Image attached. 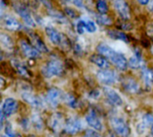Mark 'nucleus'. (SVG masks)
I'll list each match as a JSON object with an SVG mask.
<instances>
[{
  "mask_svg": "<svg viewBox=\"0 0 153 137\" xmlns=\"http://www.w3.org/2000/svg\"><path fill=\"white\" fill-rule=\"evenodd\" d=\"M41 73L46 78L62 76L65 73V66L58 59H50L42 66Z\"/></svg>",
  "mask_w": 153,
  "mask_h": 137,
  "instance_id": "obj_1",
  "label": "nucleus"
},
{
  "mask_svg": "<svg viewBox=\"0 0 153 137\" xmlns=\"http://www.w3.org/2000/svg\"><path fill=\"white\" fill-rule=\"evenodd\" d=\"M110 125L113 131L119 137H129L131 135V128L124 118L114 116L110 118Z\"/></svg>",
  "mask_w": 153,
  "mask_h": 137,
  "instance_id": "obj_2",
  "label": "nucleus"
},
{
  "mask_svg": "<svg viewBox=\"0 0 153 137\" xmlns=\"http://www.w3.org/2000/svg\"><path fill=\"white\" fill-rule=\"evenodd\" d=\"M14 12L22 18L23 22L30 28L36 27V21L34 20L29 7L22 3H14L13 4Z\"/></svg>",
  "mask_w": 153,
  "mask_h": 137,
  "instance_id": "obj_3",
  "label": "nucleus"
},
{
  "mask_svg": "<svg viewBox=\"0 0 153 137\" xmlns=\"http://www.w3.org/2000/svg\"><path fill=\"white\" fill-rule=\"evenodd\" d=\"M97 79L99 82L105 86H109L117 83L119 81V74L115 71L109 68L107 69H100L97 72Z\"/></svg>",
  "mask_w": 153,
  "mask_h": 137,
  "instance_id": "obj_4",
  "label": "nucleus"
},
{
  "mask_svg": "<svg viewBox=\"0 0 153 137\" xmlns=\"http://www.w3.org/2000/svg\"><path fill=\"white\" fill-rule=\"evenodd\" d=\"M83 129V123L81 118L77 117H70L65 119L64 128L65 134L69 136H75Z\"/></svg>",
  "mask_w": 153,
  "mask_h": 137,
  "instance_id": "obj_5",
  "label": "nucleus"
},
{
  "mask_svg": "<svg viewBox=\"0 0 153 137\" xmlns=\"http://www.w3.org/2000/svg\"><path fill=\"white\" fill-rule=\"evenodd\" d=\"M45 99H46V102L51 108H56L61 102V101L64 100V94L60 89L56 87H51L48 89Z\"/></svg>",
  "mask_w": 153,
  "mask_h": 137,
  "instance_id": "obj_6",
  "label": "nucleus"
},
{
  "mask_svg": "<svg viewBox=\"0 0 153 137\" xmlns=\"http://www.w3.org/2000/svg\"><path fill=\"white\" fill-rule=\"evenodd\" d=\"M113 5L120 19L125 21L131 19V8L126 0H114Z\"/></svg>",
  "mask_w": 153,
  "mask_h": 137,
  "instance_id": "obj_7",
  "label": "nucleus"
},
{
  "mask_svg": "<svg viewBox=\"0 0 153 137\" xmlns=\"http://www.w3.org/2000/svg\"><path fill=\"white\" fill-rule=\"evenodd\" d=\"M19 47L22 51V53L27 57L30 59H37L40 57L41 52L39 51L32 44H30L28 41L24 39H20L19 40Z\"/></svg>",
  "mask_w": 153,
  "mask_h": 137,
  "instance_id": "obj_8",
  "label": "nucleus"
},
{
  "mask_svg": "<svg viewBox=\"0 0 153 137\" xmlns=\"http://www.w3.org/2000/svg\"><path fill=\"white\" fill-rule=\"evenodd\" d=\"M21 97L23 101L29 104L35 109H40L44 107L43 101L40 97L33 94L30 91H23L21 93Z\"/></svg>",
  "mask_w": 153,
  "mask_h": 137,
  "instance_id": "obj_9",
  "label": "nucleus"
},
{
  "mask_svg": "<svg viewBox=\"0 0 153 137\" xmlns=\"http://www.w3.org/2000/svg\"><path fill=\"white\" fill-rule=\"evenodd\" d=\"M103 93H104V96L109 105L116 107V108L121 107L123 105L124 101H123L122 98L115 90L109 88L108 86H105L103 88Z\"/></svg>",
  "mask_w": 153,
  "mask_h": 137,
  "instance_id": "obj_10",
  "label": "nucleus"
},
{
  "mask_svg": "<svg viewBox=\"0 0 153 137\" xmlns=\"http://www.w3.org/2000/svg\"><path fill=\"white\" fill-rule=\"evenodd\" d=\"M108 60L116 66L117 69L120 71H126L129 67L128 59L126 58V57L123 53L118 52L117 50L112 54V56L108 58Z\"/></svg>",
  "mask_w": 153,
  "mask_h": 137,
  "instance_id": "obj_11",
  "label": "nucleus"
},
{
  "mask_svg": "<svg viewBox=\"0 0 153 137\" xmlns=\"http://www.w3.org/2000/svg\"><path fill=\"white\" fill-rule=\"evenodd\" d=\"M1 22L3 27L9 31H17L22 29V24L13 16L12 15H5L1 16Z\"/></svg>",
  "mask_w": 153,
  "mask_h": 137,
  "instance_id": "obj_12",
  "label": "nucleus"
},
{
  "mask_svg": "<svg viewBox=\"0 0 153 137\" xmlns=\"http://www.w3.org/2000/svg\"><path fill=\"white\" fill-rule=\"evenodd\" d=\"M85 121L88 124L89 127H91L92 129L97 131H101L103 129V125L101 120L100 119L97 112L94 109H90L88 113L85 116Z\"/></svg>",
  "mask_w": 153,
  "mask_h": 137,
  "instance_id": "obj_13",
  "label": "nucleus"
},
{
  "mask_svg": "<svg viewBox=\"0 0 153 137\" xmlns=\"http://www.w3.org/2000/svg\"><path fill=\"white\" fill-rule=\"evenodd\" d=\"M18 109V102L13 98H6L1 108V113L4 114L5 118H8L12 115H13Z\"/></svg>",
  "mask_w": 153,
  "mask_h": 137,
  "instance_id": "obj_14",
  "label": "nucleus"
},
{
  "mask_svg": "<svg viewBox=\"0 0 153 137\" xmlns=\"http://www.w3.org/2000/svg\"><path fill=\"white\" fill-rule=\"evenodd\" d=\"M123 89L130 94H138L141 92V86L133 77H126L121 82Z\"/></svg>",
  "mask_w": 153,
  "mask_h": 137,
  "instance_id": "obj_15",
  "label": "nucleus"
},
{
  "mask_svg": "<svg viewBox=\"0 0 153 137\" xmlns=\"http://www.w3.org/2000/svg\"><path fill=\"white\" fill-rule=\"evenodd\" d=\"M128 66L133 70H143L145 66V60L142 53L138 50L134 52V55L128 59Z\"/></svg>",
  "mask_w": 153,
  "mask_h": 137,
  "instance_id": "obj_16",
  "label": "nucleus"
},
{
  "mask_svg": "<svg viewBox=\"0 0 153 137\" xmlns=\"http://www.w3.org/2000/svg\"><path fill=\"white\" fill-rule=\"evenodd\" d=\"M65 121V119L64 118V116L59 112H56L49 118L48 127L54 133H58L61 129L64 128Z\"/></svg>",
  "mask_w": 153,
  "mask_h": 137,
  "instance_id": "obj_17",
  "label": "nucleus"
},
{
  "mask_svg": "<svg viewBox=\"0 0 153 137\" xmlns=\"http://www.w3.org/2000/svg\"><path fill=\"white\" fill-rule=\"evenodd\" d=\"M45 32H46V35L48 36V38L49 39V40L51 41V43L54 44L55 46H61L65 42L64 35L62 33H60L54 27H50V26L46 27Z\"/></svg>",
  "mask_w": 153,
  "mask_h": 137,
  "instance_id": "obj_18",
  "label": "nucleus"
},
{
  "mask_svg": "<svg viewBox=\"0 0 153 137\" xmlns=\"http://www.w3.org/2000/svg\"><path fill=\"white\" fill-rule=\"evenodd\" d=\"M90 61L100 69H107L110 67V61L101 54H92L90 57Z\"/></svg>",
  "mask_w": 153,
  "mask_h": 137,
  "instance_id": "obj_19",
  "label": "nucleus"
},
{
  "mask_svg": "<svg viewBox=\"0 0 153 137\" xmlns=\"http://www.w3.org/2000/svg\"><path fill=\"white\" fill-rule=\"evenodd\" d=\"M107 35L113 40H119L125 43H129L130 39L129 37L124 31L121 30H115V29H108L107 31Z\"/></svg>",
  "mask_w": 153,
  "mask_h": 137,
  "instance_id": "obj_20",
  "label": "nucleus"
},
{
  "mask_svg": "<svg viewBox=\"0 0 153 137\" xmlns=\"http://www.w3.org/2000/svg\"><path fill=\"white\" fill-rule=\"evenodd\" d=\"M142 80L144 83V87L146 89H152L153 87V69L144 67L141 73Z\"/></svg>",
  "mask_w": 153,
  "mask_h": 137,
  "instance_id": "obj_21",
  "label": "nucleus"
},
{
  "mask_svg": "<svg viewBox=\"0 0 153 137\" xmlns=\"http://www.w3.org/2000/svg\"><path fill=\"white\" fill-rule=\"evenodd\" d=\"M30 41L31 44L41 53H48V48L46 46V44L44 43V41L41 39V38L37 34V33H30Z\"/></svg>",
  "mask_w": 153,
  "mask_h": 137,
  "instance_id": "obj_22",
  "label": "nucleus"
},
{
  "mask_svg": "<svg viewBox=\"0 0 153 137\" xmlns=\"http://www.w3.org/2000/svg\"><path fill=\"white\" fill-rule=\"evenodd\" d=\"M11 64L13 66V67L16 70V72L22 77H25V78H29L30 77V71L28 70L27 66L22 63L21 61H19L18 59H12L11 61Z\"/></svg>",
  "mask_w": 153,
  "mask_h": 137,
  "instance_id": "obj_23",
  "label": "nucleus"
},
{
  "mask_svg": "<svg viewBox=\"0 0 153 137\" xmlns=\"http://www.w3.org/2000/svg\"><path fill=\"white\" fill-rule=\"evenodd\" d=\"M0 42H1V45L3 46V48H5L6 49H13L14 47L13 39L9 35H7L6 33H4V32H2L0 34Z\"/></svg>",
  "mask_w": 153,
  "mask_h": 137,
  "instance_id": "obj_24",
  "label": "nucleus"
},
{
  "mask_svg": "<svg viewBox=\"0 0 153 137\" xmlns=\"http://www.w3.org/2000/svg\"><path fill=\"white\" fill-rule=\"evenodd\" d=\"M95 20L97 22L98 24L100 25H102V26H109L113 23V21L112 19L106 15V14H100V13H98L95 15Z\"/></svg>",
  "mask_w": 153,
  "mask_h": 137,
  "instance_id": "obj_25",
  "label": "nucleus"
},
{
  "mask_svg": "<svg viewBox=\"0 0 153 137\" xmlns=\"http://www.w3.org/2000/svg\"><path fill=\"white\" fill-rule=\"evenodd\" d=\"M63 101L65 102V104L67 106H69L72 109H76L79 106L78 100L72 93H67V94L64 95V100Z\"/></svg>",
  "mask_w": 153,
  "mask_h": 137,
  "instance_id": "obj_26",
  "label": "nucleus"
},
{
  "mask_svg": "<svg viewBox=\"0 0 153 137\" xmlns=\"http://www.w3.org/2000/svg\"><path fill=\"white\" fill-rule=\"evenodd\" d=\"M96 10L98 13L107 14L108 12V4L106 0H97L96 1Z\"/></svg>",
  "mask_w": 153,
  "mask_h": 137,
  "instance_id": "obj_27",
  "label": "nucleus"
},
{
  "mask_svg": "<svg viewBox=\"0 0 153 137\" xmlns=\"http://www.w3.org/2000/svg\"><path fill=\"white\" fill-rule=\"evenodd\" d=\"M31 124L34 126V127L38 130L42 129L43 127V120L41 118V117L38 114V113H34L31 116Z\"/></svg>",
  "mask_w": 153,
  "mask_h": 137,
  "instance_id": "obj_28",
  "label": "nucleus"
},
{
  "mask_svg": "<svg viewBox=\"0 0 153 137\" xmlns=\"http://www.w3.org/2000/svg\"><path fill=\"white\" fill-rule=\"evenodd\" d=\"M83 22H84L85 29H86L87 32L94 33L97 31V25H96L95 22H93L92 20H90V19H83Z\"/></svg>",
  "mask_w": 153,
  "mask_h": 137,
  "instance_id": "obj_29",
  "label": "nucleus"
},
{
  "mask_svg": "<svg viewBox=\"0 0 153 137\" xmlns=\"http://www.w3.org/2000/svg\"><path fill=\"white\" fill-rule=\"evenodd\" d=\"M117 26L121 31H131L133 29V24L131 22H128V21H125L122 19L117 22Z\"/></svg>",
  "mask_w": 153,
  "mask_h": 137,
  "instance_id": "obj_30",
  "label": "nucleus"
},
{
  "mask_svg": "<svg viewBox=\"0 0 153 137\" xmlns=\"http://www.w3.org/2000/svg\"><path fill=\"white\" fill-rule=\"evenodd\" d=\"M4 133L7 136L9 137H21L18 134L15 133V131H13V127L9 122H6V125L4 127Z\"/></svg>",
  "mask_w": 153,
  "mask_h": 137,
  "instance_id": "obj_31",
  "label": "nucleus"
},
{
  "mask_svg": "<svg viewBox=\"0 0 153 137\" xmlns=\"http://www.w3.org/2000/svg\"><path fill=\"white\" fill-rule=\"evenodd\" d=\"M75 29H76V31H77V33H78L79 35H82V34L86 31L85 25H84V22H83V19H80V20L76 22Z\"/></svg>",
  "mask_w": 153,
  "mask_h": 137,
  "instance_id": "obj_32",
  "label": "nucleus"
},
{
  "mask_svg": "<svg viewBox=\"0 0 153 137\" xmlns=\"http://www.w3.org/2000/svg\"><path fill=\"white\" fill-rule=\"evenodd\" d=\"M142 121L147 126V127H152L153 124V114L151 113H146L143 115Z\"/></svg>",
  "mask_w": 153,
  "mask_h": 137,
  "instance_id": "obj_33",
  "label": "nucleus"
},
{
  "mask_svg": "<svg viewBox=\"0 0 153 137\" xmlns=\"http://www.w3.org/2000/svg\"><path fill=\"white\" fill-rule=\"evenodd\" d=\"M64 10H65V13L66 16H68V17H70L72 19H74V18L77 17V13L74 9H72L70 7H65Z\"/></svg>",
  "mask_w": 153,
  "mask_h": 137,
  "instance_id": "obj_34",
  "label": "nucleus"
},
{
  "mask_svg": "<svg viewBox=\"0 0 153 137\" xmlns=\"http://www.w3.org/2000/svg\"><path fill=\"white\" fill-rule=\"evenodd\" d=\"M65 1L71 3V4H74V6H76L77 8H80V9L85 8L83 0H65Z\"/></svg>",
  "mask_w": 153,
  "mask_h": 137,
  "instance_id": "obj_35",
  "label": "nucleus"
},
{
  "mask_svg": "<svg viewBox=\"0 0 153 137\" xmlns=\"http://www.w3.org/2000/svg\"><path fill=\"white\" fill-rule=\"evenodd\" d=\"M82 137H102L98 132L97 130H94V129H91V130H87L83 136Z\"/></svg>",
  "mask_w": 153,
  "mask_h": 137,
  "instance_id": "obj_36",
  "label": "nucleus"
},
{
  "mask_svg": "<svg viewBox=\"0 0 153 137\" xmlns=\"http://www.w3.org/2000/svg\"><path fill=\"white\" fill-rule=\"evenodd\" d=\"M147 127H147L143 121H141L140 123H138V124L136 125V130H137L138 134H140V135L143 134V133L145 132V130H146Z\"/></svg>",
  "mask_w": 153,
  "mask_h": 137,
  "instance_id": "obj_37",
  "label": "nucleus"
},
{
  "mask_svg": "<svg viewBox=\"0 0 153 137\" xmlns=\"http://www.w3.org/2000/svg\"><path fill=\"white\" fill-rule=\"evenodd\" d=\"M21 127H22V129L27 130L30 127V121H29V119H27V118L22 119V121H21Z\"/></svg>",
  "mask_w": 153,
  "mask_h": 137,
  "instance_id": "obj_38",
  "label": "nucleus"
},
{
  "mask_svg": "<svg viewBox=\"0 0 153 137\" xmlns=\"http://www.w3.org/2000/svg\"><path fill=\"white\" fill-rule=\"evenodd\" d=\"M99 96H100V92L97 91V90H94V91H92V92L90 93V97H91V99H93V100L98 99Z\"/></svg>",
  "mask_w": 153,
  "mask_h": 137,
  "instance_id": "obj_39",
  "label": "nucleus"
},
{
  "mask_svg": "<svg viewBox=\"0 0 153 137\" xmlns=\"http://www.w3.org/2000/svg\"><path fill=\"white\" fill-rule=\"evenodd\" d=\"M141 5H148L149 3L152 1V0H136Z\"/></svg>",
  "mask_w": 153,
  "mask_h": 137,
  "instance_id": "obj_40",
  "label": "nucleus"
},
{
  "mask_svg": "<svg viewBox=\"0 0 153 137\" xmlns=\"http://www.w3.org/2000/svg\"><path fill=\"white\" fill-rule=\"evenodd\" d=\"M148 9H149V11H150L151 13H153V0H152V1L149 3V4H148Z\"/></svg>",
  "mask_w": 153,
  "mask_h": 137,
  "instance_id": "obj_41",
  "label": "nucleus"
},
{
  "mask_svg": "<svg viewBox=\"0 0 153 137\" xmlns=\"http://www.w3.org/2000/svg\"><path fill=\"white\" fill-rule=\"evenodd\" d=\"M148 33H149L150 37H152L153 39V25L150 26V29L148 30Z\"/></svg>",
  "mask_w": 153,
  "mask_h": 137,
  "instance_id": "obj_42",
  "label": "nucleus"
},
{
  "mask_svg": "<svg viewBox=\"0 0 153 137\" xmlns=\"http://www.w3.org/2000/svg\"><path fill=\"white\" fill-rule=\"evenodd\" d=\"M106 137H116V133L113 131V132H110V133H108L107 136H106Z\"/></svg>",
  "mask_w": 153,
  "mask_h": 137,
  "instance_id": "obj_43",
  "label": "nucleus"
},
{
  "mask_svg": "<svg viewBox=\"0 0 153 137\" xmlns=\"http://www.w3.org/2000/svg\"><path fill=\"white\" fill-rule=\"evenodd\" d=\"M151 136H153V124L152 126L151 127Z\"/></svg>",
  "mask_w": 153,
  "mask_h": 137,
  "instance_id": "obj_44",
  "label": "nucleus"
},
{
  "mask_svg": "<svg viewBox=\"0 0 153 137\" xmlns=\"http://www.w3.org/2000/svg\"><path fill=\"white\" fill-rule=\"evenodd\" d=\"M151 51H152V53L153 54V45L152 46V48H151Z\"/></svg>",
  "mask_w": 153,
  "mask_h": 137,
  "instance_id": "obj_45",
  "label": "nucleus"
},
{
  "mask_svg": "<svg viewBox=\"0 0 153 137\" xmlns=\"http://www.w3.org/2000/svg\"><path fill=\"white\" fill-rule=\"evenodd\" d=\"M27 137H35L34 136H32V135H30V136H28Z\"/></svg>",
  "mask_w": 153,
  "mask_h": 137,
  "instance_id": "obj_46",
  "label": "nucleus"
},
{
  "mask_svg": "<svg viewBox=\"0 0 153 137\" xmlns=\"http://www.w3.org/2000/svg\"><path fill=\"white\" fill-rule=\"evenodd\" d=\"M2 137H9V136H7L6 135H3V136H2Z\"/></svg>",
  "mask_w": 153,
  "mask_h": 137,
  "instance_id": "obj_47",
  "label": "nucleus"
},
{
  "mask_svg": "<svg viewBox=\"0 0 153 137\" xmlns=\"http://www.w3.org/2000/svg\"><path fill=\"white\" fill-rule=\"evenodd\" d=\"M148 137H153L152 136H148Z\"/></svg>",
  "mask_w": 153,
  "mask_h": 137,
  "instance_id": "obj_48",
  "label": "nucleus"
}]
</instances>
